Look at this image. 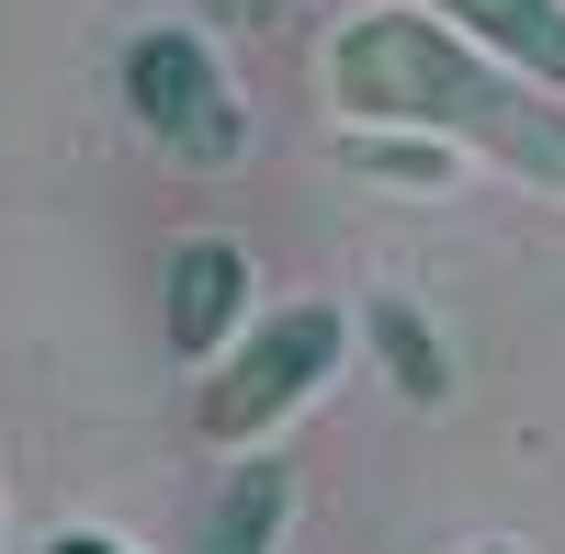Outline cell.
Segmentation results:
<instances>
[{"label":"cell","instance_id":"1","mask_svg":"<svg viewBox=\"0 0 565 554\" xmlns=\"http://www.w3.org/2000/svg\"><path fill=\"white\" fill-rule=\"evenodd\" d=\"M328 103L340 125H407V136H452L463 159H498L565 193V90L521 79L509 57L463 45L441 12L385 0V12H351L328 34Z\"/></svg>","mask_w":565,"mask_h":554},{"label":"cell","instance_id":"2","mask_svg":"<svg viewBox=\"0 0 565 554\" xmlns=\"http://www.w3.org/2000/svg\"><path fill=\"white\" fill-rule=\"evenodd\" d=\"M340 362H351V317H340V306H271L260 329L193 385V430H204L215 452H260L295 407L328 396Z\"/></svg>","mask_w":565,"mask_h":554},{"label":"cell","instance_id":"3","mask_svg":"<svg viewBox=\"0 0 565 554\" xmlns=\"http://www.w3.org/2000/svg\"><path fill=\"white\" fill-rule=\"evenodd\" d=\"M114 90H125V114H136V136H148L159 159H193V170L249 159V103H238L226 57H215L193 23H148V34H125Z\"/></svg>","mask_w":565,"mask_h":554},{"label":"cell","instance_id":"4","mask_svg":"<svg viewBox=\"0 0 565 554\" xmlns=\"http://www.w3.org/2000/svg\"><path fill=\"white\" fill-rule=\"evenodd\" d=\"M249 249L238 238H181L170 260H159V340L193 362V374H215L226 351H238L260 317H249Z\"/></svg>","mask_w":565,"mask_h":554},{"label":"cell","instance_id":"5","mask_svg":"<svg viewBox=\"0 0 565 554\" xmlns=\"http://www.w3.org/2000/svg\"><path fill=\"white\" fill-rule=\"evenodd\" d=\"M418 12H441L463 45H487V57H509L521 79L565 90V0H418Z\"/></svg>","mask_w":565,"mask_h":554},{"label":"cell","instance_id":"6","mask_svg":"<svg viewBox=\"0 0 565 554\" xmlns=\"http://www.w3.org/2000/svg\"><path fill=\"white\" fill-rule=\"evenodd\" d=\"M282 521H295V476H282L271 452H249V465L204 498L193 554H282Z\"/></svg>","mask_w":565,"mask_h":554},{"label":"cell","instance_id":"7","mask_svg":"<svg viewBox=\"0 0 565 554\" xmlns=\"http://www.w3.org/2000/svg\"><path fill=\"white\" fill-rule=\"evenodd\" d=\"M362 351L385 362V385H396L407 407H441V396H452V351H441V329H430L418 306H396V295H385V306L362 317Z\"/></svg>","mask_w":565,"mask_h":554},{"label":"cell","instance_id":"8","mask_svg":"<svg viewBox=\"0 0 565 554\" xmlns=\"http://www.w3.org/2000/svg\"><path fill=\"white\" fill-rule=\"evenodd\" d=\"M340 159L373 170V181H396V193H452V170H463L452 136H407V125H351Z\"/></svg>","mask_w":565,"mask_h":554},{"label":"cell","instance_id":"9","mask_svg":"<svg viewBox=\"0 0 565 554\" xmlns=\"http://www.w3.org/2000/svg\"><path fill=\"white\" fill-rule=\"evenodd\" d=\"M181 12H204V23H226V34H271L282 0H181Z\"/></svg>","mask_w":565,"mask_h":554},{"label":"cell","instance_id":"10","mask_svg":"<svg viewBox=\"0 0 565 554\" xmlns=\"http://www.w3.org/2000/svg\"><path fill=\"white\" fill-rule=\"evenodd\" d=\"M34 554H136V543H125V532H90V521H79V532H45Z\"/></svg>","mask_w":565,"mask_h":554},{"label":"cell","instance_id":"11","mask_svg":"<svg viewBox=\"0 0 565 554\" xmlns=\"http://www.w3.org/2000/svg\"><path fill=\"white\" fill-rule=\"evenodd\" d=\"M476 554H532V543H476Z\"/></svg>","mask_w":565,"mask_h":554}]
</instances>
